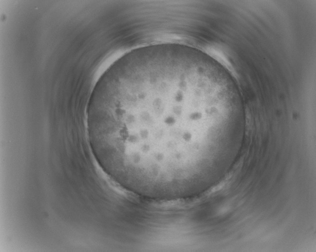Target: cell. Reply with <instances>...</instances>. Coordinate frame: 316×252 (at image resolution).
<instances>
[{"instance_id":"obj_1","label":"cell","mask_w":316,"mask_h":252,"mask_svg":"<svg viewBox=\"0 0 316 252\" xmlns=\"http://www.w3.org/2000/svg\"><path fill=\"white\" fill-rule=\"evenodd\" d=\"M189 83L188 74L162 69L108 92L90 126L100 154L122 171L162 179L182 174L201 119Z\"/></svg>"}]
</instances>
